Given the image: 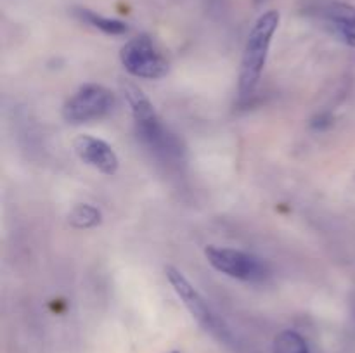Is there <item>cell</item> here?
Listing matches in <instances>:
<instances>
[{
  "label": "cell",
  "instance_id": "277c9868",
  "mask_svg": "<svg viewBox=\"0 0 355 353\" xmlns=\"http://www.w3.org/2000/svg\"><path fill=\"white\" fill-rule=\"evenodd\" d=\"M205 256L215 270L241 282H263L270 275L269 263L253 253L208 246L205 249Z\"/></svg>",
  "mask_w": 355,
  "mask_h": 353
},
{
  "label": "cell",
  "instance_id": "30bf717a",
  "mask_svg": "<svg viewBox=\"0 0 355 353\" xmlns=\"http://www.w3.org/2000/svg\"><path fill=\"white\" fill-rule=\"evenodd\" d=\"M272 352L274 353H311V346H309L307 339L297 331H286L279 332L274 338L272 343Z\"/></svg>",
  "mask_w": 355,
  "mask_h": 353
},
{
  "label": "cell",
  "instance_id": "4fadbf2b",
  "mask_svg": "<svg viewBox=\"0 0 355 353\" xmlns=\"http://www.w3.org/2000/svg\"><path fill=\"white\" fill-rule=\"evenodd\" d=\"M172 353H179V352H172Z\"/></svg>",
  "mask_w": 355,
  "mask_h": 353
},
{
  "label": "cell",
  "instance_id": "3957f363",
  "mask_svg": "<svg viewBox=\"0 0 355 353\" xmlns=\"http://www.w3.org/2000/svg\"><path fill=\"white\" fill-rule=\"evenodd\" d=\"M165 275L168 279L170 286L173 287V291L177 293V296L180 298V301L184 303V307L187 308V311L191 314V317L211 336L217 341L224 343V345H232L234 341V336H232L231 327L225 324V320L222 317H218L217 311L210 307L207 300L201 296L200 291L189 282L186 275L180 272L179 269L172 265L165 266Z\"/></svg>",
  "mask_w": 355,
  "mask_h": 353
},
{
  "label": "cell",
  "instance_id": "7a4b0ae2",
  "mask_svg": "<svg viewBox=\"0 0 355 353\" xmlns=\"http://www.w3.org/2000/svg\"><path fill=\"white\" fill-rule=\"evenodd\" d=\"M279 19L281 16L277 10H267L255 21L248 38H246L238 83L241 99L252 96L253 90L259 85L267 61V54H269L270 42H272L277 26H279Z\"/></svg>",
  "mask_w": 355,
  "mask_h": 353
},
{
  "label": "cell",
  "instance_id": "6da1fadb",
  "mask_svg": "<svg viewBox=\"0 0 355 353\" xmlns=\"http://www.w3.org/2000/svg\"><path fill=\"white\" fill-rule=\"evenodd\" d=\"M121 90H123L125 99H127L128 106H130L132 116H134L135 121V130H137V135L142 141V144L148 149H151L159 158L179 159L182 156L180 142L162 123L151 100L134 83H123Z\"/></svg>",
  "mask_w": 355,
  "mask_h": 353
},
{
  "label": "cell",
  "instance_id": "9c48e42d",
  "mask_svg": "<svg viewBox=\"0 0 355 353\" xmlns=\"http://www.w3.org/2000/svg\"><path fill=\"white\" fill-rule=\"evenodd\" d=\"M73 14H75L82 23L103 31L104 35H123L128 31L127 23H123V21L106 17L103 16V14H97L94 12V10L85 9V7H75V9H73Z\"/></svg>",
  "mask_w": 355,
  "mask_h": 353
},
{
  "label": "cell",
  "instance_id": "8fae6325",
  "mask_svg": "<svg viewBox=\"0 0 355 353\" xmlns=\"http://www.w3.org/2000/svg\"><path fill=\"white\" fill-rule=\"evenodd\" d=\"M68 221L75 228H94L103 221V213L92 204H76L68 215Z\"/></svg>",
  "mask_w": 355,
  "mask_h": 353
},
{
  "label": "cell",
  "instance_id": "5b68a950",
  "mask_svg": "<svg viewBox=\"0 0 355 353\" xmlns=\"http://www.w3.org/2000/svg\"><path fill=\"white\" fill-rule=\"evenodd\" d=\"M116 97L110 89L97 83L82 85L62 106V118L68 123H89L113 113Z\"/></svg>",
  "mask_w": 355,
  "mask_h": 353
},
{
  "label": "cell",
  "instance_id": "ba28073f",
  "mask_svg": "<svg viewBox=\"0 0 355 353\" xmlns=\"http://www.w3.org/2000/svg\"><path fill=\"white\" fill-rule=\"evenodd\" d=\"M326 26L343 44L355 47V7L345 2H333L322 9Z\"/></svg>",
  "mask_w": 355,
  "mask_h": 353
},
{
  "label": "cell",
  "instance_id": "7c38bea8",
  "mask_svg": "<svg viewBox=\"0 0 355 353\" xmlns=\"http://www.w3.org/2000/svg\"><path fill=\"white\" fill-rule=\"evenodd\" d=\"M253 2H255V3H257V6H260V3L267 2V0H253Z\"/></svg>",
  "mask_w": 355,
  "mask_h": 353
},
{
  "label": "cell",
  "instance_id": "52a82bcc",
  "mask_svg": "<svg viewBox=\"0 0 355 353\" xmlns=\"http://www.w3.org/2000/svg\"><path fill=\"white\" fill-rule=\"evenodd\" d=\"M73 147H75L78 158L96 168L97 172L104 173V175H114L118 172L120 161H118L116 152L107 142L92 137V135H78L73 142Z\"/></svg>",
  "mask_w": 355,
  "mask_h": 353
},
{
  "label": "cell",
  "instance_id": "8992f818",
  "mask_svg": "<svg viewBox=\"0 0 355 353\" xmlns=\"http://www.w3.org/2000/svg\"><path fill=\"white\" fill-rule=\"evenodd\" d=\"M123 68L135 78L158 80L168 73V61L148 35H139L123 45L120 52Z\"/></svg>",
  "mask_w": 355,
  "mask_h": 353
}]
</instances>
